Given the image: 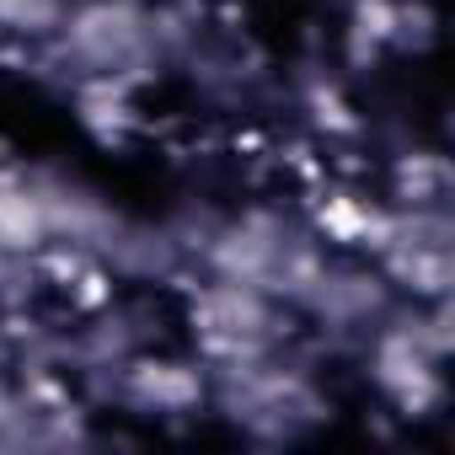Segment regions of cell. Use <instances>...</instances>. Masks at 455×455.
Wrapping results in <instances>:
<instances>
[{"label": "cell", "instance_id": "7", "mask_svg": "<svg viewBox=\"0 0 455 455\" xmlns=\"http://www.w3.org/2000/svg\"><path fill=\"white\" fill-rule=\"evenodd\" d=\"M306 113H311V129L327 134V140H359L364 134V118L354 113V102L332 86V81H316L306 92Z\"/></svg>", "mask_w": 455, "mask_h": 455}, {"label": "cell", "instance_id": "8", "mask_svg": "<svg viewBox=\"0 0 455 455\" xmlns=\"http://www.w3.org/2000/svg\"><path fill=\"white\" fill-rule=\"evenodd\" d=\"M60 295H65V306H70V311H81V316H97V311H108V306H113L118 284H113V274H108V268L92 258V263H86V268H81V274H76V279L60 290Z\"/></svg>", "mask_w": 455, "mask_h": 455}, {"label": "cell", "instance_id": "6", "mask_svg": "<svg viewBox=\"0 0 455 455\" xmlns=\"http://www.w3.org/2000/svg\"><path fill=\"white\" fill-rule=\"evenodd\" d=\"M65 17H70L65 0H0V33L22 38V44L60 38L65 33Z\"/></svg>", "mask_w": 455, "mask_h": 455}, {"label": "cell", "instance_id": "5", "mask_svg": "<svg viewBox=\"0 0 455 455\" xmlns=\"http://www.w3.org/2000/svg\"><path fill=\"white\" fill-rule=\"evenodd\" d=\"M396 38H402V0H354V17H348L354 54H370L375 60Z\"/></svg>", "mask_w": 455, "mask_h": 455}, {"label": "cell", "instance_id": "2", "mask_svg": "<svg viewBox=\"0 0 455 455\" xmlns=\"http://www.w3.org/2000/svg\"><path fill=\"white\" fill-rule=\"evenodd\" d=\"M375 386L396 402V412L407 418H423L428 407H439L444 396V380H439V359L407 332V327H391L380 343H375Z\"/></svg>", "mask_w": 455, "mask_h": 455}, {"label": "cell", "instance_id": "4", "mask_svg": "<svg viewBox=\"0 0 455 455\" xmlns=\"http://www.w3.org/2000/svg\"><path fill=\"white\" fill-rule=\"evenodd\" d=\"M391 182H396L402 209H434V204H444V193H450V166H444V156H434V150H412V156L396 161Z\"/></svg>", "mask_w": 455, "mask_h": 455}, {"label": "cell", "instance_id": "3", "mask_svg": "<svg viewBox=\"0 0 455 455\" xmlns=\"http://www.w3.org/2000/svg\"><path fill=\"white\" fill-rule=\"evenodd\" d=\"M129 391L145 402V407H161V412H188L204 402V375L193 364H177V359H134L129 370Z\"/></svg>", "mask_w": 455, "mask_h": 455}, {"label": "cell", "instance_id": "1", "mask_svg": "<svg viewBox=\"0 0 455 455\" xmlns=\"http://www.w3.org/2000/svg\"><path fill=\"white\" fill-rule=\"evenodd\" d=\"M65 49L86 60L97 76H124L150 44V17L134 12L129 0H86L65 17Z\"/></svg>", "mask_w": 455, "mask_h": 455}]
</instances>
